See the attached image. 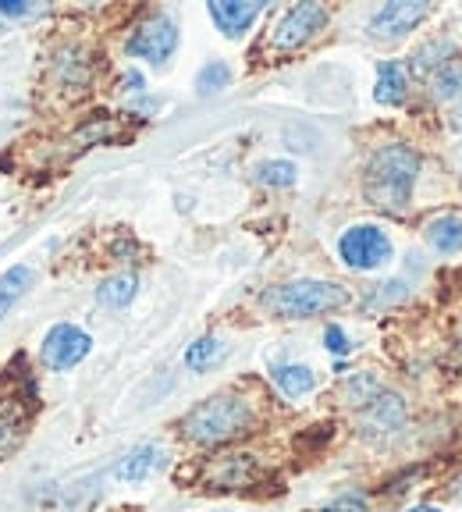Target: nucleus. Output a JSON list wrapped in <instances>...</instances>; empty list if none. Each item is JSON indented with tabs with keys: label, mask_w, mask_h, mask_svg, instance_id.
Returning a JSON list of instances; mask_svg holds the SVG:
<instances>
[{
	"label": "nucleus",
	"mask_w": 462,
	"mask_h": 512,
	"mask_svg": "<svg viewBox=\"0 0 462 512\" xmlns=\"http://www.w3.org/2000/svg\"><path fill=\"white\" fill-rule=\"evenodd\" d=\"M416 178H420V153L406 143H388L370 153L363 171V192L377 210L402 214L413 200Z\"/></svg>",
	"instance_id": "f257e3e1"
},
{
	"label": "nucleus",
	"mask_w": 462,
	"mask_h": 512,
	"mask_svg": "<svg viewBox=\"0 0 462 512\" xmlns=\"http://www.w3.org/2000/svg\"><path fill=\"white\" fill-rule=\"evenodd\" d=\"M352 303V292L338 281L324 278H299L274 285L271 292H263V306L281 320H306L320 317V313H335Z\"/></svg>",
	"instance_id": "f03ea898"
},
{
	"label": "nucleus",
	"mask_w": 462,
	"mask_h": 512,
	"mask_svg": "<svg viewBox=\"0 0 462 512\" xmlns=\"http://www.w3.org/2000/svg\"><path fill=\"white\" fill-rule=\"evenodd\" d=\"M253 402L242 395H210L196 409H189L182 420V434L200 445H221L253 431Z\"/></svg>",
	"instance_id": "7ed1b4c3"
},
{
	"label": "nucleus",
	"mask_w": 462,
	"mask_h": 512,
	"mask_svg": "<svg viewBox=\"0 0 462 512\" xmlns=\"http://www.w3.org/2000/svg\"><path fill=\"white\" fill-rule=\"evenodd\" d=\"M391 253L395 246L381 224H352L338 235V260L349 271H381L384 264H391Z\"/></svg>",
	"instance_id": "20e7f679"
},
{
	"label": "nucleus",
	"mask_w": 462,
	"mask_h": 512,
	"mask_svg": "<svg viewBox=\"0 0 462 512\" xmlns=\"http://www.w3.org/2000/svg\"><path fill=\"white\" fill-rule=\"evenodd\" d=\"M125 50L132 57H139V61L164 64L178 50V25H175V18L164 15V11H157V15H150L146 22H139L136 29H132V36H128Z\"/></svg>",
	"instance_id": "39448f33"
},
{
	"label": "nucleus",
	"mask_w": 462,
	"mask_h": 512,
	"mask_svg": "<svg viewBox=\"0 0 462 512\" xmlns=\"http://www.w3.org/2000/svg\"><path fill=\"white\" fill-rule=\"evenodd\" d=\"M89 349H93V338H89L79 324H64V320H61V324H54V328L43 335L40 360H43V367H47V370L64 374V370L79 367V363L89 356Z\"/></svg>",
	"instance_id": "423d86ee"
},
{
	"label": "nucleus",
	"mask_w": 462,
	"mask_h": 512,
	"mask_svg": "<svg viewBox=\"0 0 462 512\" xmlns=\"http://www.w3.org/2000/svg\"><path fill=\"white\" fill-rule=\"evenodd\" d=\"M327 22H331V15H327L324 4H295V8H288L278 18V25L271 32V43L278 50H295L303 47V43H310Z\"/></svg>",
	"instance_id": "0eeeda50"
},
{
	"label": "nucleus",
	"mask_w": 462,
	"mask_h": 512,
	"mask_svg": "<svg viewBox=\"0 0 462 512\" xmlns=\"http://www.w3.org/2000/svg\"><path fill=\"white\" fill-rule=\"evenodd\" d=\"M427 15H431V4H423V0H395V4H384V8L370 18L367 32L381 43H395V40H402V36H409Z\"/></svg>",
	"instance_id": "6e6552de"
},
{
	"label": "nucleus",
	"mask_w": 462,
	"mask_h": 512,
	"mask_svg": "<svg viewBox=\"0 0 462 512\" xmlns=\"http://www.w3.org/2000/svg\"><path fill=\"white\" fill-rule=\"evenodd\" d=\"M207 11L228 40H239L242 32L263 15V4L260 0H214V4H207Z\"/></svg>",
	"instance_id": "1a4fd4ad"
},
{
	"label": "nucleus",
	"mask_w": 462,
	"mask_h": 512,
	"mask_svg": "<svg viewBox=\"0 0 462 512\" xmlns=\"http://www.w3.org/2000/svg\"><path fill=\"white\" fill-rule=\"evenodd\" d=\"M160 466H164V448L160 445H136L132 452H125V456L118 459L114 477L125 480V484H139V480H146L153 470H160Z\"/></svg>",
	"instance_id": "9d476101"
},
{
	"label": "nucleus",
	"mask_w": 462,
	"mask_h": 512,
	"mask_svg": "<svg viewBox=\"0 0 462 512\" xmlns=\"http://www.w3.org/2000/svg\"><path fill=\"white\" fill-rule=\"evenodd\" d=\"M409 96V75L399 61H381L377 68V86H374V100L384 107H395L402 104Z\"/></svg>",
	"instance_id": "9b49d317"
},
{
	"label": "nucleus",
	"mask_w": 462,
	"mask_h": 512,
	"mask_svg": "<svg viewBox=\"0 0 462 512\" xmlns=\"http://www.w3.org/2000/svg\"><path fill=\"white\" fill-rule=\"evenodd\" d=\"M32 285H36V271L25 267V264H15L0 274V320L8 317V313L22 303L25 292H29Z\"/></svg>",
	"instance_id": "f8f14e48"
},
{
	"label": "nucleus",
	"mask_w": 462,
	"mask_h": 512,
	"mask_svg": "<svg viewBox=\"0 0 462 512\" xmlns=\"http://www.w3.org/2000/svg\"><path fill=\"white\" fill-rule=\"evenodd\" d=\"M423 235H427V242H431L438 253H445V256L459 253L462 249V217H455V214L434 217V221L423 228Z\"/></svg>",
	"instance_id": "ddd939ff"
},
{
	"label": "nucleus",
	"mask_w": 462,
	"mask_h": 512,
	"mask_svg": "<svg viewBox=\"0 0 462 512\" xmlns=\"http://www.w3.org/2000/svg\"><path fill=\"white\" fill-rule=\"evenodd\" d=\"M274 384L288 399H303V395H310L317 388V374L310 367H303V363H281V367H274Z\"/></svg>",
	"instance_id": "4468645a"
},
{
	"label": "nucleus",
	"mask_w": 462,
	"mask_h": 512,
	"mask_svg": "<svg viewBox=\"0 0 462 512\" xmlns=\"http://www.w3.org/2000/svg\"><path fill=\"white\" fill-rule=\"evenodd\" d=\"M136 288H139V278L136 274H111V278L100 281V288H96V299H100V306H111V310H125L132 299H136Z\"/></svg>",
	"instance_id": "2eb2a0df"
},
{
	"label": "nucleus",
	"mask_w": 462,
	"mask_h": 512,
	"mask_svg": "<svg viewBox=\"0 0 462 512\" xmlns=\"http://www.w3.org/2000/svg\"><path fill=\"white\" fill-rule=\"evenodd\" d=\"M221 360H224V342H221V338H214V335L196 338V342H192L189 349H185V367L196 370V374H203V370L217 367Z\"/></svg>",
	"instance_id": "dca6fc26"
},
{
	"label": "nucleus",
	"mask_w": 462,
	"mask_h": 512,
	"mask_svg": "<svg viewBox=\"0 0 462 512\" xmlns=\"http://www.w3.org/2000/svg\"><path fill=\"white\" fill-rule=\"evenodd\" d=\"M455 54V43L452 40H431L427 47H420L413 54V72L423 75V72H438L445 68V61H452Z\"/></svg>",
	"instance_id": "f3484780"
},
{
	"label": "nucleus",
	"mask_w": 462,
	"mask_h": 512,
	"mask_svg": "<svg viewBox=\"0 0 462 512\" xmlns=\"http://www.w3.org/2000/svg\"><path fill=\"white\" fill-rule=\"evenodd\" d=\"M295 175H299V168H295L292 160H263V164L253 168L256 182L271 185V189H288V185H295Z\"/></svg>",
	"instance_id": "a211bd4d"
},
{
	"label": "nucleus",
	"mask_w": 462,
	"mask_h": 512,
	"mask_svg": "<svg viewBox=\"0 0 462 512\" xmlns=\"http://www.w3.org/2000/svg\"><path fill=\"white\" fill-rule=\"evenodd\" d=\"M231 82V68L224 61H210L200 68V75H196V89H200L203 96L210 93H221L224 86Z\"/></svg>",
	"instance_id": "6ab92c4d"
},
{
	"label": "nucleus",
	"mask_w": 462,
	"mask_h": 512,
	"mask_svg": "<svg viewBox=\"0 0 462 512\" xmlns=\"http://www.w3.org/2000/svg\"><path fill=\"white\" fill-rule=\"evenodd\" d=\"M462 93V75L455 72L452 64H445V68H438V75H434V96H441V100H448V96H459Z\"/></svg>",
	"instance_id": "aec40b11"
},
{
	"label": "nucleus",
	"mask_w": 462,
	"mask_h": 512,
	"mask_svg": "<svg viewBox=\"0 0 462 512\" xmlns=\"http://www.w3.org/2000/svg\"><path fill=\"white\" fill-rule=\"evenodd\" d=\"M324 345H327V352H335V356H349V352H352L349 335H345L338 324H327V328H324Z\"/></svg>",
	"instance_id": "412c9836"
},
{
	"label": "nucleus",
	"mask_w": 462,
	"mask_h": 512,
	"mask_svg": "<svg viewBox=\"0 0 462 512\" xmlns=\"http://www.w3.org/2000/svg\"><path fill=\"white\" fill-rule=\"evenodd\" d=\"M0 15L4 18H32V15H40V8L36 4H29V0H0Z\"/></svg>",
	"instance_id": "4be33fe9"
},
{
	"label": "nucleus",
	"mask_w": 462,
	"mask_h": 512,
	"mask_svg": "<svg viewBox=\"0 0 462 512\" xmlns=\"http://www.w3.org/2000/svg\"><path fill=\"white\" fill-rule=\"evenodd\" d=\"M320 512H367V498L363 495H342L335 502H327Z\"/></svg>",
	"instance_id": "5701e85b"
},
{
	"label": "nucleus",
	"mask_w": 462,
	"mask_h": 512,
	"mask_svg": "<svg viewBox=\"0 0 462 512\" xmlns=\"http://www.w3.org/2000/svg\"><path fill=\"white\" fill-rule=\"evenodd\" d=\"M409 512H441V509H434V505H416V509H409Z\"/></svg>",
	"instance_id": "b1692460"
},
{
	"label": "nucleus",
	"mask_w": 462,
	"mask_h": 512,
	"mask_svg": "<svg viewBox=\"0 0 462 512\" xmlns=\"http://www.w3.org/2000/svg\"><path fill=\"white\" fill-rule=\"evenodd\" d=\"M459 352H462V338H459Z\"/></svg>",
	"instance_id": "393cba45"
},
{
	"label": "nucleus",
	"mask_w": 462,
	"mask_h": 512,
	"mask_svg": "<svg viewBox=\"0 0 462 512\" xmlns=\"http://www.w3.org/2000/svg\"><path fill=\"white\" fill-rule=\"evenodd\" d=\"M459 96H462V93H459Z\"/></svg>",
	"instance_id": "a878e982"
}]
</instances>
